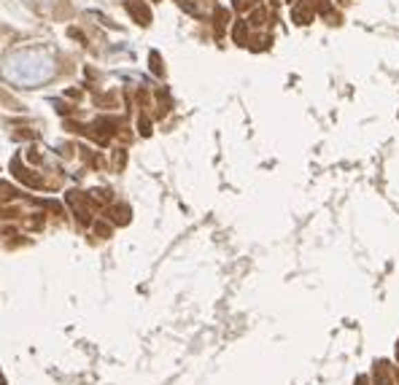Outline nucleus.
Wrapping results in <instances>:
<instances>
[{
  "mask_svg": "<svg viewBox=\"0 0 399 385\" xmlns=\"http://www.w3.org/2000/svg\"><path fill=\"white\" fill-rule=\"evenodd\" d=\"M124 8H127V14H130L141 28H148V25H151V8H148L146 0H124Z\"/></svg>",
  "mask_w": 399,
  "mask_h": 385,
  "instance_id": "nucleus-3",
  "label": "nucleus"
},
{
  "mask_svg": "<svg viewBox=\"0 0 399 385\" xmlns=\"http://www.w3.org/2000/svg\"><path fill=\"white\" fill-rule=\"evenodd\" d=\"M216 19H219V22H216V32L222 35V30H224V25H227V19H229L227 8H219V11H216Z\"/></svg>",
  "mask_w": 399,
  "mask_h": 385,
  "instance_id": "nucleus-9",
  "label": "nucleus"
},
{
  "mask_svg": "<svg viewBox=\"0 0 399 385\" xmlns=\"http://www.w3.org/2000/svg\"><path fill=\"white\" fill-rule=\"evenodd\" d=\"M141 132H143V135H151V124H148V119H146V116H141Z\"/></svg>",
  "mask_w": 399,
  "mask_h": 385,
  "instance_id": "nucleus-14",
  "label": "nucleus"
},
{
  "mask_svg": "<svg viewBox=\"0 0 399 385\" xmlns=\"http://www.w3.org/2000/svg\"><path fill=\"white\" fill-rule=\"evenodd\" d=\"M108 216H111V221H114V224L124 226V224H130V219H133V210H130V205H124V202H116V205H111V208H108Z\"/></svg>",
  "mask_w": 399,
  "mask_h": 385,
  "instance_id": "nucleus-4",
  "label": "nucleus"
},
{
  "mask_svg": "<svg viewBox=\"0 0 399 385\" xmlns=\"http://www.w3.org/2000/svg\"><path fill=\"white\" fill-rule=\"evenodd\" d=\"M0 213H3V208H0Z\"/></svg>",
  "mask_w": 399,
  "mask_h": 385,
  "instance_id": "nucleus-17",
  "label": "nucleus"
},
{
  "mask_svg": "<svg viewBox=\"0 0 399 385\" xmlns=\"http://www.w3.org/2000/svg\"><path fill=\"white\" fill-rule=\"evenodd\" d=\"M397 361H399V342H397Z\"/></svg>",
  "mask_w": 399,
  "mask_h": 385,
  "instance_id": "nucleus-16",
  "label": "nucleus"
},
{
  "mask_svg": "<svg viewBox=\"0 0 399 385\" xmlns=\"http://www.w3.org/2000/svg\"><path fill=\"white\" fill-rule=\"evenodd\" d=\"M232 38H235V43L246 46V43H249V22L237 19V22H235V28H232Z\"/></svg>",
  "mask_w": 399,
  "mask_h": 385,
  "instance_id": "nucleus-6",
  "label": "nucleus"
},
{
  "mask_svg": "<svg viewBox=\"0 0 399 385\" xmlns=\"http://www.w3.org/2000/svg\"><path fill=\"white\" fill-rule=\"evenodd\" d=\"M14 197H17V192L8 184H0V199H14Z\"/></svg>",
  "mask_w": 399,
  "mask_h": 385,
  "instance_id": "nucleus-11",
  "label": "nucleus"
},
{
  "mask_svg": "<svg viewBox=\"0 0 399 385\" xmlns=\"http://www.w3.org/2000/svg\"><path fill=\"white\" fill-rule=\"evenodd\" d=\"M95 232H97V237H111V224L97 221V224H95Z\"/></svg>",
  "mask_w": 399,
  "mask_h": 385,
  "instance_id": "nucleus-10",
  "label": "nucleus"
},
{
  "mask_svg": "<svg viewBox=\"0 0 399 385\" xmlns=\"http://www.w3.org/2000/svg\"><path fill=\"white\" fill-rule=\"evenodd\" d=\"M11 170H14V178L22 181L25 186H30V189H43V178L35 175V170H30L28 165H22V159H14V162H11Z\"/></svg>",
  "mask_w": 399,
  "mask_h": 385,
  "instance_id": "nucleus-2",
  "label": "nucleus"
},
{
  "mask_svg": "<svg viewBox=\"0 0 399 385\" xmlns=\"http://www.w3.org/2000/svg\"><path fill=\"white\" fill-rule=\"evenodd\" d=\"M28 3H32V6H38V8H49V6H55L57 0H28Z\"/></svg>",
  "mask_w": 399,
  "mask_h": 385,
  "instance_id": "nucleus-13",
  "label": "nucleus"
},
{
  "mask_svg": "<svg viewBox=\"0 0 399 385\" xmlns=\"http://www.w3.org/2000/svg\"><path fill=\"white\" fill-rule=\"evenodd\" d=\"M291 17H294V22L297 25H311V19H313V8L305 3V6H297L294 11H291Z\"/></svg>",
  "mask_w": 399,
  "mask_h": 385,
  "instance_id": "nucleus-5",
  "label": "nucleus"
},
{
  "mask_svg": "<svg viewBox=\"0 0 399 385\" xmlns=\"http://www.w3.org/2000/svg\"><path fill=\"white\" fill-rule=\"evenodd\" d=\"M148 65H151V70H154L159 79L165 76V68H162V57H159V52H151V55H148Z\"/></svg>",
  "mask_w": 399,
  "mask_h": 385,
  "instance_id": "nucleus-8",
  "label": "nucleus"
},
{
  "mask_svg": "<svg viewBox=\"0 0 399 385\" xmlns=\"http://www.w3.org/2000/svg\"><path fill=\"white\" fill-rule=\"evenodd\" d=\"M375 385H394L391 383V375H389V364H386V361H378V364H375Z\"/></svg>",
  "mask_w": 399,
  "mask_h": 385,
  "instance_id": "nucleus-7",
  "label": "nucleus"
},
{
  "mask_svg": "<svg viewBox=\"0 0 399 385\" xmlns=\"http://www.w3.org/2000/svg\"><path fill=\"white\" fill-rule=\"evenodd\" d=\"M3 79L22 89H35L41 83L52 81L57 73V62L46 49H14L0 62Z\"/></svg>",
  "mask_w": 399,
  "mask_h": 385,
  "instance_id": "nucleus-1",
  "label": "nucleus"
},
{
  "mask_svg": "<svg viewBox=\"0 0 399 385\" xmlns=\"http://www.w3.org/2000/svg\"><path fill=\"white\" fill-rule=\"evenodd\" d=\"M289 3H291V0H289Z\"/></svg>",
  "mask_w": 399,
  "mask_h": 385,
  "instance_id": "nucleus-18",
  "label": "nucleus"
},
{
  "mask_svg": "<svg viewBox=\"0 0 399 385\" xmlns=\"http://www.w3.org/2000/svg\"><path fill=\"white\" fill-rule=\"evenodd\" d=\"M249 22H251V25H254V28H262V25H264V11H254V14H251V19H249Z\"/></svg>",
  "mask_w": 399,
  "mask_h": 385,
  "instance_id": "nucleus-12",
  "label": "nucleus"
},
{
  "mask_svg": "<svg viewBox=\"0 0 399 385\" xmlns=\"http://www.w3.org/2000/svg\"><path fill=\"white\" fill-rule=\"evenodd\" d=\"M356 385H370V383H367V377H359V380H356Z\"/></svg>",
  "mask_w": 399,
  "mask_h": 385,
  "instance_id": "nucleus-15",
  "label": "nucleus"
}]
</instances>
